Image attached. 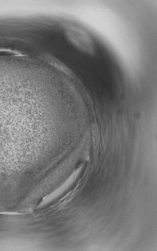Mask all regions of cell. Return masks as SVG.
Instances as JSON below:
<instances>
[{
	"label": "cell",
	"mask_w": 157,
	"mask_h": 251,
	"mask_svg": "<svg viewBox=\"0 0 157 251\" xmlns=\"http://www.w3.org/2000/svg\"><path fill=\"white\" fill-rule=\"evenodd\" d=\"M67 35L70 41L79 49L90 55L95 54L93 42L85 31L76 28H70L67 30Z\"/></svg>",
	"instance_id": "1"
}]
</instances>
